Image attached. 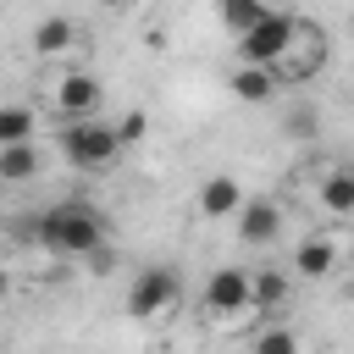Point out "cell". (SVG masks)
Masks as SVG:
<instances>
[{
  "label": "cell",
  "instance_id": "obj_6",
  "mask_svg": "<svg viewBox=\"0 0 354 354\" xmlns=\"http://www.w3.org/2000/svg\"><path fill=\"white\" fill-rule=\"evenodd\" d=\"M100 100H105V83L94 77V72H61L55 83H50V105H55V116L61 122H88V116H100Z\"/></svg>",
  "mask_w": 354,
  "mask_h": 354
},
{
  "label": "cell",
  "instance_id": "obj_14",
  "mask_svg": "<svg viewBox=\"0 0 354 354\" xmlns=\"http://www.w3.org/2000/svg\"><path fill=\"white\" fill-rule=\"evenodd\" d=\"M271 11H277L271 0H216V17H221V28H227L232 39H243L249 28H260Z\"/></svg>",
  "mask_w": 354,
  "mask_h": 354
},
{
  "label": "cell",
  "instance_id": "obj_13",
  "mask_svg": "<svg viewBox=\"0 0 354 354\" xmlns=\"http://www.w3.org/2000/svg\"><path fill=\"white\" fill-rule=\"evenodd\" d=\"M288 299H293V277L282 266H260L254 271V310L277 315V310H288Z\"/></svg>",
  "mask_w": 354,
  "mask_h": 354
},
{
  "label": "cell",
  "instance_id": "obj_9",
  "mask_svg": "<svg viewBox=\"0 0 354 354\" xmlns=\"http://www.w3.org/2000/svg\"><path fill=\"white\" fill-rule=\"evenodd\" d=\"M238 238L249 243V249H266V243H277L282 238V205L277 199H249L243 210H238Z\"/></svg>",
  "mask_w": 354,
  "mask_h": 354
},
{
  "label": "cell",
  "instance_id": "obj_18",
  "mask_svg": "<svg viewBox=\"0 0 354 354\" xmlns=\"http://www.w3.org/2000/svg\"><path fill=\"white\" fill-rule=\"evenodd\" d=\"M254 354H304V337L293 326H260L254 332Z\"/></svg>",
  "mask_w": 354,
  "mask_h": 354
},
{
  "label": "cell",
  "instance_id": "obj_23",
  "mask_svg": "<svg viewBox=\"0 0 354 354\" xmlns=\"http://www.w3.org/2000/svg\"><path fill=\"white\" fill-rule=\"evenodd\" d=\"M348 166H354V160H348Z\"/></svg>",
  "mask_w": 354,
  "mask_h": 354
},
{
  "label": "cell",
  "instance_id": "obj_20",
  "mask_svg": "<svg viewBox=\"0 0 354 354\" xmlns=\"http://www.w3.org/2000/svg\"><path fill=\"white\" fill-rule=\"evenodd\" d=\"M288 133H293V138H310V133H315V111H310V105H299V111L288 116Z\"/></svg>",
  "mask_w": 354,
  "mask_h": 354
},
{
  "label": "cell",
  "instance_id": "obj_22",
  "mask_svg": "<svg viewBox=\"0 0 354 354\" xmlns=\"http://www.w3.org/2000/svg\"><path fill=\"white\" fill-rule=\"evenodd\" d=\"M94 6H105V11H122V6H127V0H94Z\"/></svg>",
  "mask_w": 354,
  "mask_h": 354
},
{
  "label": "cell",
  "instance_id": "obj_15",
  "mask_svg": "<svg viewBox=\"0 0 354 354\" xmlns=\"http://www.w3.org/2000/svg\"><path fill=\"white\" fill-rule=\"evenodd\" d=\"M77 44V22L72 17H39L33 22V50L39 55H66Z\"/></svg>",
  "mask_w": 354,
  "mask_h": 354
},
{
  "label": "cell",
  "instance_id": "obj_12",
  "mask_svg": "<svg viewBox=\"0 0 354 354\" xmlns=\"http://www.w3.org/2000/svg\"><path fill=\"white\" fill-rule=\"evenodd\" d=\"M315 205L326 216H354V166H332L315 183Z\"/></svg>",
  "mask_w": 354,
  "mask_h": 354
},
{
  "label": "cell",
  "instance_id": "obj_2",
  "mask_svg": "<svg viewBox=\"0 0 354 354\" xmlns=\"http://www.w3.org/2000/svg\"><path fill=\"white\" fill-rule=\"evenodd\" d=\"M55 149H61V160H66L72 171H105V166H116V155H122V133H116V122H105V116L61 122Z\"/></svg>",
  "mask_w": 354,
  "mask_h": 354
},
{
  "label": "cell",
  "instance_id": "obj_5",
  "mask_svg": "<svg viewBox=\"0 0 354 354\" xmlns=\"http://www.w3.org/2000/svg\"><path fill=\"white\" fill-rule=\"evenodd\" d=\"M199 304H205V315H210V321L254 310V271H243V266H216V271L205 277Z\"/></svg>",
  "mask_w": 354,
  "mask_h": 354
},
{
  "label": "cell",
  "instance_id": "obj_21",
  "mask_svg": "<svg viewBox=\"0 0 354 354\" xmlns=\"http://www.w3.org/2000/svg\"><path fill=\"white\" fill-rule=\"evenodd\" d=\"M88 271L105 277V271H111V249H94V254H88Z\"/></svg>",
  "mask_w": 354,
  "mask_h": 354
},
{
  "label": "cell",
  "instance_id": "obj_16",
  "mask_svg": "<svg viewBox=\"0 0 354 354\" xmlns=\"http://www.w3.org/2000/svg\"><path fill=\"white\" fill-rule=\"evenodd\" d=\"M33 133H39V111H33V105H22V100L0 105V149H11V144H33Z\"/></svg>",
  "mask_w": 354,
  "mask_h": 354
},
{
  "label": "cell",
  "instance_id": "obj_3",
  "mask_svg": "<svg viewBox=\"0 0 354 354\" xmlns=\"http://www.w3.org/2000/svg\"><path fill=\"white\" fill-rule=\"evenodd\" d=\"M299 17H288V11H271L260 28H249L232 50H238V61H249V66H282L288 61V50L299 44Z\"/></svg>",
  "mask_w": 354,
  "mask_h": 354
},
{
  "label": "cell",
  "instance_id": "obj_8",
  "mask_svg": "<svg viewBox=\"0 0 354 354\" xmlns=\"http://www.w3.org/2000/svg\"><path fill=\"white\" fill-rule=\"evenodd\" d=\"M288 77H282V66H249V61H238L232 66V77H227V88H232V100L238 105H266V100H277V88H282Z\"/></svg>",
  "mask_w": 354,
  "mask_h": 354
},
{
  "label": "cell",
  "instance_id": "obj_17",
  "mask_svg": "<svg viewBox=\"0 0 354 354\" xmlns=\"http://www.w3.org/2000/svg\"><path fill=\"white\" fill-rule=\"evenodd\" d=\"M44 171V149L39 144H11V149H0V177L6 183H33Z\"/></svg>",
  "mask_w": 354,
  "mask_h": 354
},
{
  "label": "cell",
  "instance_id": "obj_1",
  "mask_svg": "<svg viewBox=\"0 0 354 354\" xmlns=\"http://www.w3.org/2000/svg\"><path fill=\"white\" fill-rule=\"evenodd\" d=\"M33 238L61 260H88L94 249H105V210L88 199H61L33 216Z\"/></svg>",
  "mask_w": 354,
  "mask_h": 354
},
{
  "label": "cell",
  "instance_id": "obj_11",
  "mask_svg": "<svg viewBox=\"0 0 354 354\" xmlns=\"http://www.w3.org/2000/svg\"><path fill=\"white\" fill-rule=\"evenodd\" d=\"M321 61H326V33L315 28V22H304L299 28V44L288 50V61H282V77H310V72H321Z\"/></svg>",
  "mask_w": 354,
  "mask_h": 354
},
{
  "label": "cell",
  "instance_id": "obj_10",
  "mask_svg": "<svg viewBox=\"0 0 354 354\" xmlns=\"http://www.w3.org/2000/svg\"><path fill=\"white\" fill-rule=\"evenodd\" d=\"M337 260H343V243H337L332 232H310V238H299V249H293V271H299V277H332Z\"/></svg>",
  "mask_w": 354,
  "mask_h": 354
},
{
  "label": "cell",
  "instance_id": "obj_4",
  "mask_svg": "<svg viewBox=\"0 0 354 354\" xmlns=\"http://www.w3.org/2000/svg\"><path fill=\"white\" fill-rule=\"evenodd\" d=\"M177 293H183V282H177L171 266H144V271L127 282V315H133V321H155V315L177 310Z\"/></svg>",
  "mask_w": 354,
  "mask_h": 354
},
{
  "label": "cell",
  "instance_id": "obj_7",
  "mask_svg": "<svg viewBox=\"0 0 354 354\" xmlns=\"http://www.w3.org/2000/svg\"><path fill=\"white\" fill-rule=\"evenodd\" d=\"M243 205H249V194H243V183H238L232 171L205 177V183H199V194H194L199 221H238V210H243Z\"/></svg>",
  "mask_w": 354,
  "mask_h": 354
},
{
  "label": "cell",
  "instance_id": "obj_19",
  "mask_svg": "<svg viewBox=\"0 0 354 354\" xmlns=\"http://www.w3.org/2000/svg\"><path fill=\"white\" fill-rule=\"evenodd\" d=\"M116 133H122V149H127V144H138V138L149 133V116H144V111H127V116L116 122Z\"/></svg>",
  "mask_w": 354,
  "mask_h": 354
}]
</instances>
